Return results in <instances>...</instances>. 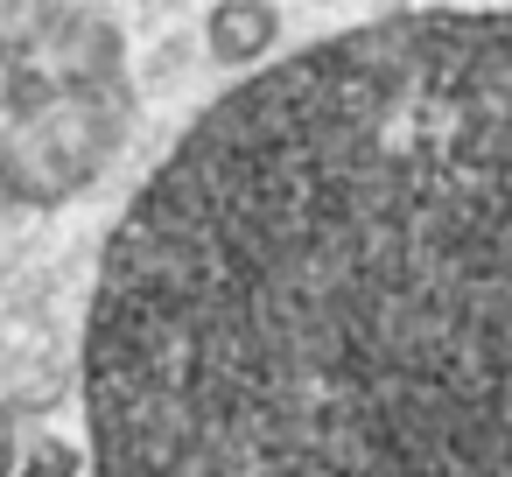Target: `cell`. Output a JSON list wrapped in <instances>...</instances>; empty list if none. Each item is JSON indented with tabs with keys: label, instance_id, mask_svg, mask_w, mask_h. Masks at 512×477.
I'll use <instances>...</instances> for the list:
<instances>
[{
	"label": "cell",
	"instance_id": "obj_5",
	"mask_svg": "<svg viewBox=\"0 0 512 477\" xmlns=\"http://www.w3.org/2000/svg\"><path fill=\"white\" fill-rule=\"evenodd\" d=\"M15 463H22V435H15V407L0 400V477H15Z\"/></svg>",
	"mask_w": 512,
	"mask_h": 477
},
{
	"label": "cell",
	"instance_id": "obj_3",
	"mask_svg": "<svg viewBox=\"0 0 512 477\" xmlns=\"http://www.w3.org/2000/svg\"><path fill=\"white\" fill-rule=\"evenodd\" d=\"M204 50L232 71H260L281 50V8L274 0H218L204 15Z\"/></svg>",
	"mask_w": 512,
	"mask_h": 477
},
{
	"label": "cell",
	"instance_id": "obj_1",
	"mask_svg": "<svg viewBox=\"0 0 512 477\" xmlns=\"http://www.w3.org/2000/svg\"><path fill=\"white\" fill-rule=\"evenodd\" d=\"M92 477H512V8L218 92L85 302Z\"/></svg>",
	"mask_w": 512,
	"mask_h": 477
},
{
	"label": "cell",
	"instance_id": "obj_2",
	"mask_svg": "<svg viewBox=\"0 0 512 477\" xmlns=\"http://www.w3.org/2000/svg\"><path fill=\"white\" fill-rule=\"evenodd\" d=\"M134 120L120 29L85 8H50L0 43V197L57 211L85 197Z\"/></svg>",
	"mask_w": 512,
	"mask_h": 477
},
{
	"label": "cell",
	"instance_id": "obj_4",
	"mask_svg": "<svg viewBox=\"0 0 512 477\" xmlns=\"http://www.w3.org/2000/svg\"><path fill=\"white\" fill-rule=\"evenodd\" d=\"M78 470H85V456L71 442H57V435H43L36 449H22V463H15V477H78Z\"/></svg>",
	"mask_w": 512,
	"mask_h": 477
}]
</instances>
